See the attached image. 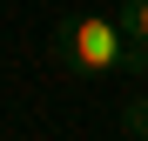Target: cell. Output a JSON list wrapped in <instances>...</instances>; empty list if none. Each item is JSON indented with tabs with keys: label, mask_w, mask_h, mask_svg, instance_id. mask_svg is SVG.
<instances>
[{
	"label": "cell",
	"mask_w": 148,
	"mask_h": 141,
	"mask_svg": "<svg viewBox=\"0 0 148 141\" xmlns=\"http://www.w3.org/2000/svg\"><path fill=\"white\" fill-rule=\"evenodd\" d=\"M121 27H128L135 67H148V0H121Z\"/></svg>",
	"instance_id": "obj_2"
},
{
	"label": "cell",
	"mask_w": 148,
	"mask_h": 141,
	"mask_svg": "<svg viewBox=\"0 0 148 141\" xmlns=\"http://www.w3.org/2000/svg\"><path fill=\"white\" fill-rule=\"evenodd\" d=\"M54 67L81 81H101V74H135V47H128V27L114 14H74L54 27Z\"/></svg>",
	"instance_id": "obj_1"
}]
</instances>
